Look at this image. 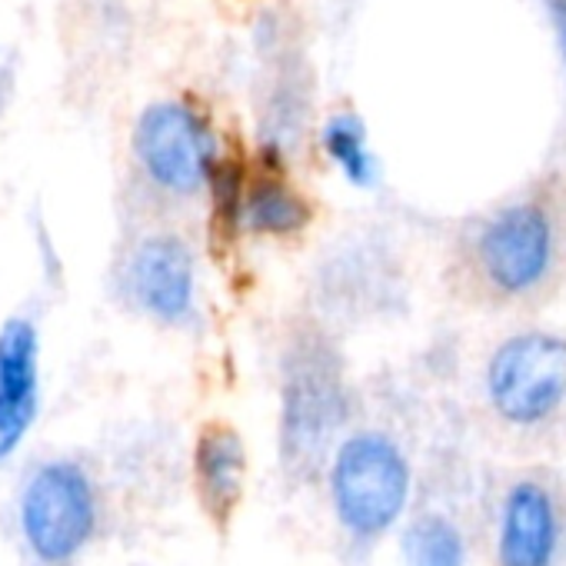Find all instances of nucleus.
<instances>
[{
    "label": "nucleus",
    "mask_w": 566,
    "mask_h": 566,
    "mask_svg": "<svg viewBox=\"0 0 566 566\" xmlns=\"http://www.w3.org/2000/svg\"><path fill=\"white\" fill-rule=\"evenodd\" d=\"M137 301L160 321H177L190 307L193 294V260L174 237L147 240L130 266Z\"/></svg>",
    "instance_id": "1a4fd4ad"
},
{
    "label": "nucleus",
    "mask_w": 566,
    "mask_h": 566,
    "mask_svg": "<svg viewBox=\"0 0 566 566\" xmlns=\"http://www.w3.org/2000/svg\"><path fill=\"white\" fill-rule=\"evenodd\" d=\"M407 566H463V536L443 516H423L403 533Z\"/></svg>",
    "instance_id": "f8f14e48"
},
{
    "label": "nucleus",
    "mask_w": 566,
    "mask_h": 566,
    "mask_svg": "<svg viewBox=\"0 0 566 566\" xmlns=\"http://www.w3.org/2000/svg\"><path fill=\"white\" fill-rule=\"evenodd\" d=\"M344 423V384L337 357L324 344H301L283 380V463L294 476H314Z\"/></svg>",
    "instance_id": "f257e3e1"
},
{
    "label": "nucleus",
    "mask_w": 566,
    "mask_h": 566,
    "mask_svg": "<svg viewBox=\"0 0 566 566\" xmlns=\"http://www.w3.org/2000/svg\"><path fill=\"white\" fill-rule=\"evenodd\" d=\"M240 220L260 233H291L311 220V207L276 180H260L250 187L240 207Z\"/></svg>",
    "instance_id": "9b49d317"
},
{
    "label": "nucleus",
    "mask_w": 566,
    "mask_h": 566,
    "mask_svg": "<svg viewBox=\"0 0 566 566\" xmlns=\"http://www.w3.org/2000/svg\"><path fill=\"white\" fill-rule=\"evenodd\" d=\"M41 400L38 331L14 317L0 327V460H8L28 437Z\"/></svg>",
    "instance_id": "0eeeda50"
},
{
    "label": "nucleus",
    "mask_w": 566,
    "mask_h": 566,
    "mask_svg": "<svg viewBox=\"0 0 566 566\" xmlns=\"http://www.w3.org/2000/svg\"><path fill=\"white\" fill-rule=\"evenodd\" d=\"M324 144L331 150V157L340 164V170L354 180V184H370L374 177V160L367 154V140H364V127L357 117H334Z\"/></svg>",
    "instance_id": "ddd939ff"
},
{
    "label": "nucleus",
    "mask_w": 566,
    "mask_h": 566,
    "mask_svg": "<svg viewBox=\"0 0 566 566\" xmlns=\"http://www.w3.org/2000/svg\"><path fill=\"white\" fill-rule=\"evenodd\" d=\"M134 147L147 174L177 193H190L203 184L213 164V140L203 120L184 104H154L144 111Z\"/></svg>",
    "instance_id": "39448f33"
},
{
    "label": "nucleus",
    "mask_w": 566,
    "mask_h": 566,
    "mask_svg": "<svg viewBox=\"0 0 566 566\" xmlns=\"http://www.w3.org/2000/svg\"><path fill=\"white\" fill-rule=\"evenodd\" d=\"M11 84H14V64H11V54L0 48V107H4L11 94Z\"/></svg>",
    "instance_id": "4468645a"
},
{
    "label": "nucleus",
    "mask_w": 566,
    "mask_h": 566,
    "mask_svg": "<svg viewBox=\"0 0 566 566\" xmlns=\"http://www.w3.org/2000/svg\"><path fill=\"white\" fill-rule=\"evenodd\" d=\"M94 526L97 496L91 476L71 460L38 467L21 493V533L28 549L44 566H64L87 546Z\"/></svg>",
    "instance_id": "7ed1b4c3"
},
{
    "label": "nucleus",
    "mask_w": 566,
    "mask_h": 566,
    "mask_svg": "<svg viewBox=\"0 0 566 566\" xmlns=\"http://www.w3.org/2000/svg\"><path fill=\"white\" fill-rule=\"evenodd\" d=\"M331 486L344 530L357 539H377L407 506L410 467L387 437L360 433L340 447Z\"/></svg>",
    "instance_id": "f03ea898"
},
{
    "label": "nucleus",
    "mask_w": 566,
    "mask_h": 566,
    "mask_svg": "<svg viewBox=\"0 0 566 566\" xmlns=\"http://www.w3.org/2000/svg\"><path fill=\"white\" fill-rule=\"evenodd\" d=\"M563 520L553 493L536 483H516L500 510L496 559L500 566H553L559 556Z\"/></svg>",
    "instance_id": "423d86ee"
},
{
    "label": "nucleus",
    "mask_w": 566,
    "mask_h": 566,
    "mask_svg": "<svg viewBox=\"0 0 566 566\" xmlns=\"http://www.w3.org/2000/svg\"><path fill=\"white\" fill-rule=\"evenodd\" d=\"M549 4V14L556 21V31H559V44H563V54H566V0H546Z\"/></svg>",
    "instance_id": "2eb2a0df"
},
{
    "label": "nucleus",
    "mask_w": 566,
    "mask_h": 566,
    "mask_svg": "<svg viewBox=\"0 0 566 566\" xmlns=\"http://www.w3.org/2000/svg\"><path fill=\"white\" fill-rule=\"evenodd\" d=\"M490 397L510 423L546 420L566 397V344L546 334L503 344L490 364Z\"/></svg>",
    "instance_id": "20e7f679"
},
{
    "label": "nucleus",
    "mask_w": 566,
    "mask_h": 566,
    "mask_svg": "<svg viewBox=\"0 0 566 566\" xmlns=\"http://www.w3.org/2000/svg\"><path fill=\"white\" fill-rule=\"evenodd\" d=\"M483 266L500 291H526L543 276L549 263V223L533 207H516L500 213L483 243H480Z\"/></svg>",
    "instance_id": "6e6552de"
},
{
    "label": "nucleus",
    "mask_w": 566,
    "mask_h": 566,
    "mask_svg": "<svg viewBox=\"0 0 566 566\" xmlns=\"http://www.w3.org/2000/svg\"><path fill=\"white\" fill-rule=\"evenodd\" d=\"M193 467H197V490L207 513L217 523H227L243 493V470H247L243 440L230 427L220 423L207 427L197 440Z\"/></svg>",
    "instance_id": "9d476101"
}]
</instances>
